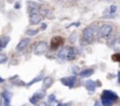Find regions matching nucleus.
Returning a JSON list of instances; mask_svg holds the SVG:
<instances>
[{"label":"nucleus","instance_id":"obj_6","mask_svg":"<svg viewBox=\"0 0 120 106\" xmlns=\"http://www.w3.org/2000/svg\"><path fill=\"white\" fill-rule=\"evenodd\" d=\"M76 79H77V77L74 75V76H70V77H63L62 79H61V83L63 84V85H65V86H68V87H72L74 85H75V83H76Z\"/></svg>","mask_w":120,"mask_h":106},{"label":"nucleus","instance_id":"obj_36","mask_svg":"<svg viewBox=\"0 0 120 106\" xmlns=\"http://www.w3.org/2000/svg\"><path fill=\"white\" fill-rule=\"evenodd\" d=\"M105 1H112V0H105Z\"/></svg>","mask_w":120,"mask_h":106},{"label":"nucleus","instance_id":"obj_24","mask_svg":"<svg viewBox=\"0 0 120 106\" xmlns=\"http://www.w3.org/2000/svg\"><path fill=\"white\" fill-rule=\"evenodd\" d=\"M6 62H7V56L5 54H0V64L6 63Z\"/></svg>","mask_w":120,"mask_h":106},{"label":"nucleus","instance_id":"obj_33","mask_svg":"<svg viewBox=\"0 0 120 106\" xmlns=\"http://www.w3.org/2000/svg\"><path fill=\"white\" fill-rule=\"evenodd\" d=\"M4 82H5V79H4V78H1V77H0V83H4Z\"/></svg>","mask_w":120,"mask_h":106},{"label":"nucleus","instance_id":"obj_5","mask_svg":"<svg viewBox=\"0 0 120 106\" xmlns=\"http://www.w3.org/2000/svg\"><path fill=\"white\" fill-rule=\"evenodd\" d=\"M64 43V38L62 36H54L50 41V49L51 50H57L60 47H62Z\"/></svg>","mask_w":120,"mask_h":106},{"label":"nucleus","instance_id":"obj_25","mask_svg":"<svg viewBox=\"0 0 120 106\" xmlns=\"http://www.w3.org/2000/svg\"><path fill=\"white\" fill-rule=\"evenodd\" d=\"M72 72H74L75 76L79 75V68H78V67H74V68H72Z\"/></svg>","mask_w":120,"mask_h":106},{"label":"nucleus","instance_id":"obj_18","mask_svg":"<svg viewBox=\"0 0 120 106\" xmlns=\"http://www.w3.org/2000/svg\"><path fill=\"white\" fill-rule=\"evenodd\" d=\"M43 79H44V77H43V75L41 73L39 76H36L33 80H30V82L27 84V86H30V85H33V84H35V83H38V82H40V80H43Z\"/></svg>","mask_w":120,"mask_h":106},{"label":"nucleus","instance_id":"obj_2","mask_svg":"<svg viewBox=\"0 0 120 106\" xmlns=\"http://www.w3.org/2000/svg\"><path fill=\"white\" fill-rule=\"evenodd\" d=\"M82 41H83V43H86V44L93 43V42L96 41V38H94V33H93V27H86V28L83 29Z\"/></svg>","mask_w":120,"mask_h":106},{"label":"nucleus","instance_id":"obj_22","mask_svg":"<svg viewBox=\"0 0 120 106\" xmlns=\"http://www.w3.org/2000/svg\"><path fill=\"white\" fill-rule=\"evenodd\" d=\"M29 103H30V104H33V105H38V104L40 103V100H39V99H38V98H36L34 95H33V96L29 98Z\"/></svg>","mask_w":120,"mask_h":106},{"label":"nucleus","instance_id":"obj_11","mask_svg":"<svg viewBox=\"0 0 120 106\" xmlns=\"http://www.w3.org/2000/svg\"><path fill=\"white\" fill-rule=\"evenodd\" d=\"M78 55V50L76 47H70L69 49V55H68V61H74Z\"/></svg>","mask_w":120,"mask_h":106},{"label":"nucleus","instance_id":"obj_19","mask_svg":"<svg viewBox=\"0 0 120 106\" xmlns=\"http://www.w3.org/2000/svg\"><path fill=\"white\" fill-rule=\"evenodd\" d=\"M9 42V37L8 36H4V37H0V48H5Z\"/></svg>","mask_w":120,"mask_h":106},{"label":"nucleus","instance_id":"obj_10","mask_svg":"<svg viewBox=\"0 0 120 106\" xmlns=\"http://www.w3.org/2000/svg\"><path fill=\"white\" fill-rule=\"evenodd\" d=\"M27 5H28V9H29V13H30V14L38 13L36 11H39V8H40V5H39V4H36V2H34V1H28Z\"/></svg>","mask_w":120,"mask_h":106},{"label":"nucleus","instance_id":"obj_37","mask_svg":"<svg viewBox=\"0 0 120 106\" xmlns=\"http://www.w3.org/2000/svg\"><path fill=\"white\" fill-rule=\"evenodd\" d=\"M70 1H77V0H70Z\"/></svg>","mask_w":120,"mask_h":106},{"label":"nucleus","instance_id":"obj_29","mask_svg":"<svg viewBox=\"0 0 120 106\" xmlns=\"http://www.w3.org/2000/svg\"><path fill=\"white\" fill-rule=\"evenodd\" d=\"M14 7H15V8H16V9H18V8H20V4H19V2H16V4H15V6H14Z\"/></svg>","mask_w":120,"mask_h":106},{"label":"nucleus","instance_id":"obj_13","mask_svg":"<svg viewBox=\"0 0 120 106\" xmlns=\"http://www.w3.org/2000/svg\"><path fill=\"white\" fill-rule=\"evenodd\" d=\"M52 83H54V79H52V77H49V76H47V77H44V79H43V89L45 90V89H48V87H50L51 85H52Z\"/></svg>","mask_w":120,"mask_h":106},{"label":"nucleus","instance_id":"obj_17","mask_svg":"<svg viewBox=\"0 0 120 106\" xmlns=\"http://www.w3.org/2000/svg\"><path fill=\"white\" fill-rule=\"evenodd\" d=\"M2 98H4V100H5L6 103H9L11 99H12V93H11L9 91H4V92H2Z\"/></svg>","mask_w":120,"mask_h":106},{"label":"nucleus","instance_id":"obj_38","mask_svg":"<svg viewBox=\"0 0 120 106\" xmlns=\"http://www.w3.org/2000/svg\"><path fill=\"white\" fill-rule=\"evenodd\" d=\"M57 1H61V0H57Z\"/></svg>","mask_w":120,"mask_h":106},{"label":"nucleus","instance_id":"obj_4","mask_svg":"<svg viewBox=\"0 0 120 106\" xmlns=\"http://www.w3.org/2000/svg\"><path fill=\"white\" fill-rule=\"evenodd\" d=\"M48 49H49V47H48V43L47 42H44V41H41L39 42L38 44H36V47H35V49H34V54L35 55H44L47 51H48Z\"/></svg>","mask_w":120,"mask_h":106},{"label":"nucleus","instance_id":"obj_1","mask_svg":"<svg viewBox=\"0 0 120 106\" xmlns=\"http://www.w3.org/2000/svg\"><path fill=\"white\" fill-rule=\"evenodd\" d=\"M100 100H101V105L103 106H112L119 100V98H118V95L116 92L110 91V90H105L101 93Z\"/></svg>","mask_w":120,"mask_h":106},{"label":"nucleus","instance_id":"obj_26","mask_svg":"<svg viewBox=\"0 0 120 106\" xmlns=\"http://www.w3.org/2000/svg\"><path fill=\"white\" fill-rule=\"evenodd\" d=\"M75 37H76V33H72V34H71V36H70V40H69V41H70L71 43H72V42H75V40H76Z\"/></svg>","mask_w":120,"mask_h":106},{"label":"nucleus","instance_id":"obj_32","mask_svg":"<svg viewBox=\"0 0 120 106\" xmlns=\"http://www.w3.org/2000/svg\"><path fill=\"white\" fill-rule=\"evenodd\" d=\"M118 83H119V84H120V72H119V73H118Z\"/></svg>","mask_w":120,"mask_h":106},{"label":"nucleus","instance_id":"obj_3","mask_svg":"<svg viewBox=\"0 0 120 106\" xmlns=\"http://www.w3.org/2000/svg\"><path fill=\"white\" fill-rule=\"evenodd\" d=\"M99 30H100V37L109 38L113 33V26L111 23H104V25L100 26Z\"/></svg>","mask_w":120,"mask_h":106},{"label":"nucleus","instance_id":"obj_20","mask_svg":"<svg viewBox=\"0 0 120 106\" xmlns=\"http://www.w3.org/2000/svg\"><path fill=\"white\" fill-rule=\"evenodd\" d=\"M44 95H45V92H44V89L43 90H40V91H36L35 93H34V96L39 99V100H41L42 98H44Z\"/></svg>","mask_w":120,"mask_h":106},{"label":"nucleus","instance_id":"obj_28","mask_svg":"<svg viewBox=\"0 0 120 106\" xmlns=\"http://www.w3.org/2000/svg\"><path fill=\"white\" fill-rule=\"evenodd\" d=\"M45 28H47V25H45V23H42V25H41V29L43 30V29H45Z\"/></svg>","mask_w":120,"mask_h":106},{"label":"nucleus","instance_id":"obj_7","mask_svg":"<svg viewBox=\"0 0 120 106\" xmlns=\"http://www.w3.org/2000/svg\"><path fill=\"white\" fill-rule=\"evenodd\" d=\"M41 21H42V15L39 14V13H34V14H30L29 15V23L32 26L40 25Z\"/></svg>","mask_w":120,"mask_h":106},{"label":"nucleus","instance_id":"obj_34","mask_svg":"<svg viewBox=\"0 0 120 106\" xmlns=\"http://www.w3.org/2000/svg\"><path fill=\"white\" fill-rule=\"evenodd\" d=\"M58 106H68V104H60Z\"/></svg>","mask_w":120,"mask_h":106},{"label":"nucleus","instance_id":"obj_8","mask_svg":"<svg viewBox=\"0 0 120 106\" xmlns=\"http://www.w3.org/2000/svg\"><path fill=\"white\" fill-rule=\"evenodd\" d=\"M69 49H70V47H64V48H61V49L58 50V55H57V57H58V58H61L62 61H68Z\"/></svg>","mask_w":120,"mask_h":106},{"label":"nucleus","instance_id":"obj_16","mask_svg":"<svg viewBox=\"0 0 120 106\" xmlns=\"http://www.w3.org/2000/svg\"><path fill=\"white\" fill-rule=\"evenodd\" d=\"M112 48L117 51V53H120V37L116 38L113 41V44H112Z\"/></svg>","mask_w":120,"mask_h":106},{"label":"nucleus","instance_id":"obj_30","mask_svg":"<svg viewBox=\"0 0 120 106\" xmlns=\"http://www.w3.org/2000/svg\"><path fill=\"white\" fill-rule=\"evenodd\" d=\"M2 99H4V98H2V96H1V93H0V106L2 105Z\"/></svg>","mask_w":120,"mask_h":106},{"label":"nucleus","instance_id":"obj_31","mask_svg":"<svg viewBox=\"0 0 120 106\" xmlns=\"http://www.w3.org/2000/svg\"><path fill=\"white\" fill-rule=\"evenodd\" d=\"M2 106H11L9 105V103H6V102H4V105Z\"/></svg>","mask_w":120,"mask_h":106},{"label":"nucleus","instance_id":"obj_15","mask_svg":"<svg viewBox=\"0 0 120 106\" xmlns=\"http://www.w3.org/2000/svg\"><path fill=\"white\" fill-rule=\"evenodd\" d=\"M60 103L56 100V97L55 95H49L48 97V106H58Z\"/></svg>","mask_w":120,"mask_h":106},{"label":"nucleus","instance_id":"obj_21","mask_svg":"<svg viewBox=\"0 0 120 106\" xmlns=\"http://www.w3.org/2000/svg\"><path fill=\"white\" fill-rule=\"evenodd\" d=\"M39 34V29H28L26 30V35L27 36H35Z\"/></svg>","mask_w":120,"mask_h":106},{"label":"nucleus","instance_id":"obj_27","mask_svg":"<svg viewBox=\"0 0 120 106\" xmlns=\"http://www.w3.org/2000/svg\"><path fill=\"white\" fill-rule=\"evenodd\" d=\"M38 106H48V103H39Z\"/></svg>","mask_w":120,"mask_h":106},{"label":"nucleus","instance_id":"obj_23","mask_svg":"<svg viewBox=\"0 0 120 106\" xmlns=\"http://www.w3.org/2000/svg\"><path fill=\"white\" fill-rule=\"evenodd\" d=\"M112 61H114V62H119L120 63V53H117V54L112 55Z\"/></svg>","mask_w":120,"mask_h":106},{"label":"nucleus","instance_id":"obj_9","mask_svg":"<svg viewBox=\"0 0 120 106\" xmlns=\"http://www.w3.org/2000/svg\"><path fill=\"white\" fill-rule=\"evenodd\" d=\"M29 43H30V38H22V40L18 43V45H16V51H22V50H25V49L29 45Z\"/></svg>","mask_w":120,"mask_h":106},{"label":"nucleus","instance_id":"obj_14","mask_svg":"<svg viewBox=\"0 0 120 106\" xmlns=\"http://www.w3.org/2000/svg\"><path fill=\"white\" fill-rule=\"evenodd\" d=\"M93 72H94L93 69H85V70H83L79 72V77H82V78H87V77L92 76Z\"/></svg>","mask_w":120,"mask_h":106},{"label":"nucleus","instance_id":"obj_35","mask_svg":"<svg viewBox=\"0 0 120 106\" xmlns=\"http://www.w3.org/2000/svg\"><path fill=\"white\" fill-rule=\"evenodd\" d=\"M94 106H100V104H99V103H96V104H94Z\"/></svg>","mask_w":120,"mask_h":106},{"label":"nucleus","instance_id":"obj_12","mask_svg":"<svg viewBox=\"0 0 120 106\" xmlns=\"http://www.w3.org/2000/svg\"><path fill=\"white\" fill-rule=\"evenodd\" d=\"M97 84H98V83H96V82H93V80H86L84 85H85L86 90H89L90 92H93V91L96 90V87L98 86Z\"/></svg>","mask_w":120,"mask_h":106}]
</instances>
